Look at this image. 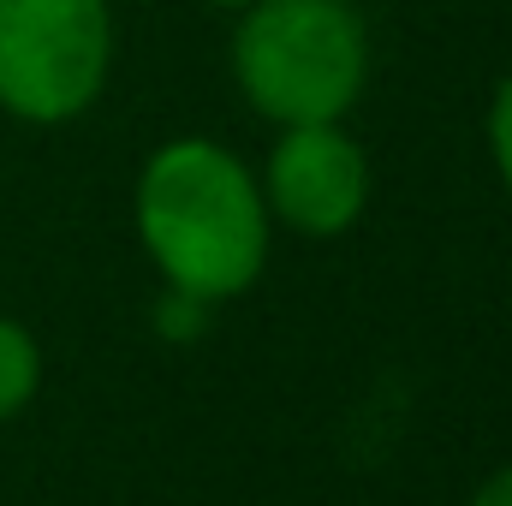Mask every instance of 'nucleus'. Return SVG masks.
Returning <instances> with one entry per match:
<instances>
[{"label":"nucleus","instance_id":"obj_1","mask_svg":"<svg viewBox=\"0 0 512 506\" xmlns=\"http://www.w3.org/2000/svg\"><path fill=\"white\" fill-rule=\"evenodd\" d=\"M131 227L149 268L203 304L245 298L274 245L256 167L215 137H167L131 185Z\"/></svg>","mask_w":512,"mask_h":506},{"label":"nucleus","instance_id":"obj_2","mask_svg":"<svg viewBox=\"0 0 512 506\" xmlns=\"http://www.w3.org/2000/svg\"><path fill=\"white\" fill-rule=\"evenodd\" d=\"M233 84L268 126L346 120L376 72L358 0H251L227 42Z\"/></svg>","mask_w":512,"mask_h":506},{"label":"nucleus","instance_id":"obj_3","mask_svg":"<svg viewBox=\"0 0 512 506\" xmlns=\"http://www.w3.org/2000/svg\"><path fill=\"white\" fill-rule=\"evenodd\" d=\"M114 54V0H0V114L42 131L84 120Z\"/></svg>","mask_w":512,"mask_h":506},{"label":"nucleus","instance_id":"obj_4","mask_svg":"<svg viewBox=\"0 0 512 506\" xmlns=\"http://www.w3.org/2000/svg\"><path fill=\"white\" fill-rule=\"evenodd\" d=\"M268 221L298 239H340L370 209V155L340 120L280 126L268 161L256 167Z\"/></svg>","mask_w":512,"mask_h":506},{"label":"nucleus","instance_id":"obj_5","mask_svg":"<svg viewBox=\"0 0 512 506\" xmlns=\"http://www.w3.org/2000/svg\"><path fill=\"white\" fill-rule=\"evenodd\" d=\"M42 387V346L18 316H0V423H12Z\"/></svg>","mask_w":512,"mask_h":506},{"label":"nucleus","instance_id":"obj_6","mask_svg":"<svg viewBox=\"0 0 512 506\" xmlns=\"http://www.w3.org/2000/svg\"><path fill=\"white\" fill-rule=\"evenodd\" d=\"M483 137H489V161H495V179L507 185L512 197V72L495 84L489 96V120H483Z\"/></svg>","mask_w":512,"mask_h":506},{"label":"nucleus","instance_id":"obj_7","mask_svg":"<svg viewBox=\"0 0 512 506\" xmlns=\"http://www.w3.org/2000/svg\"><path fill=\"white\" fill-rule=\"evenodd\" d=\"M209 310H215V304H203V298H191V292H173V286H167V298L155 304V328H161L167 340H197V334H203V322H209Z\"/></svg>","mask_w":512,"mask_h":506},{"label":"nucleus","instance_id":"obj_8","mask_svg":"<svg viewBox=\"0 0 512 506\" xmlns=\"http://www.w3.org/2000/svg\"><path fill=\"white\" fill-rule=\"evenodd\" d=\"M471 506H512V465H495V471L477 483Z\"/></svg>","mask_w":512,"mask_h":506},{"label":"nucleus","instance_id":"obj_9","mask_svg":"<svg viewBox=\"0 0 512 506\" xmlns=\"http://www.w3.org/2000/svg\"><path fill=\"white\" fill-rule=\"evenodd\" d=\"M203 6H221V12H245L251 0H203Z\"/></svg>","mask_w":512,"mask_h":506}]
</instances>
